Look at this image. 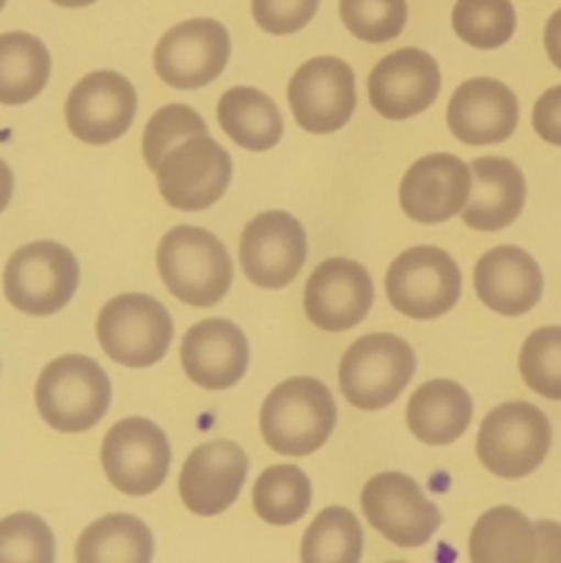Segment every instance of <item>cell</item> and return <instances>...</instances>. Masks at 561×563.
Returning <instances> with one entry per match:
<instances>
[{
  "label": "cell",
  "mask_w": 561,
  "mask_h": 563,
  "mask_svg": "<svg viewBox=\"0 0 561 563\" xmlns=\"http://www.w3.org/2000/svg\"><path fill=\"white\" fill-rule=\"evenodd\" d=\"M157 269L170 295L196 308L223 300L234 278V264L223 242L193 225H176L160 240Z\"/></svg>",
  "instance_id": "6da1fadb"
},
{
  "label": "cell",
  "mask_w": 561,
  "mask_h": 563,
  "mask_svg": "<svg viewBox=\"0 0 561 563\" xmlns=\"http://www.w3.org/2000/svg\"><path fill=\"white\" fill-rule=\"evenodd\" d=\"M336 427V401L319 379L292 377L273 388L262 407V438L286 456L322 449Z\"/></svg>",
  "instance_id": "7a4b0ae2"
},
{
  "label": "cell",
  "mask_w": 561,
  "mask_h": 563,
  "mask_svg": "<svg viewBox=\"0 0 561 563\" xmlns=\"http://www.w3.org/2000/svg\"><path fill=\"white\" fill-rule=\"evenodd\" d=\"M38 416L55 432H88L110 407V379L97 361L64 355L50 363L36 383Z\"/></svg>",
  "instance_id": "3957f363"
},
{
  "label": "cell",
  "mask_w": 561,
  "mask_h": 563,
  "mask_svg": "<svg viewBox=\"0 0 561 563\" xmlns=\"http://www.w3.org/2000/svg\"><path fill=\"white\" fill-rule=\"evenodd\" d=\"M416 372V355L405 339L372 333L344 352L339 366L341 394L358 410H383L399 399Z\"/></svg>",
  "instance_id": "277c9868"
},
{
  "label": "cell",
  "mask_w": 561,
  "mask_h": 563,
  "mask_svg": "<svg viewBox=\"0 0 561 563\" xmlns=\"http://www.w3.org/2000/svg\"><path fill=\"white\" fill-rule=\"evenodd\" d=\"M80 267L69 247L31 242L9 258L3 273L6 300L31 317H50L75 297Z\"/></svg>",
  "instance_id": "5b68a950"
},
{
  "label": "cell",
  "mask_w": 561,
  "mask_h": 563,
  "mask_svg": "<svg viewBox=\"0 0 561 563\" xmlns=\"http://www.w3.org/2000/svg\"><path fill=\"white\" fill-rule=\"evenodd\" d=\"M550 451V421L526 401H509L490 412L476 438V454L493 476L522 478L537 471Z\"/></svg>",
  "instance_id": "8992f818"
},
{
  "label": "cell",
  "mask_w": 561,
  "mask_h": 563,
  "mask_svg": "<svg viewBox=\"0 0 561 563\" xmlns=\"http://www.w3.org/2000/svg\"><path fill=\"white\" fill-rule=\"evenodd\" d=\"M99 346L110 361L130 368H146L163 361L174 335V322L163 302L146 295L113 297L99 311Z\"/></svg>",
  "instance_id": "52a82bcc"
},
{
  "label": "cell",
  "mask_w": 561,
  "mask_h": 563,
  "mask_svg": "<svg viewBox=\"0 0 561 563\" xmlns=\"http://www.w3.org/2000/svg\"><path fill=\"white\" fill-rule=\"evenodd\" d=\"M231 168L229 152L204 132L176 143L154 174L165 203L179 212H201L229 190Z\"/></svg>",
  "instance_id": "ba28073f"
},
{
  "label": "cell",
  "mask_w": 561,
  "mask_h": 563,
  "mask_svg": "<svg viewBox=\"0 0 561 563\" xmlns=\"http://www.w3.org/2000/svg\"><path fill=\"white\" fill-rule=\"evenodd\" d=\"M385 291L391 306L405 317L438 319L460 300V267L440 247H410L391 264Z\"/></svg>",
  "instance_id": "9c48e42d"
},
{
  "label": "cell",
  "mask_w": 561,
  "mask_h": 563,
  "mask_svg": "<svg viewBox=\"0 0 561 563\" xmlns=\"http://www.w3.org/2000/svg\"><path fill=\"white\" fill-rule=\"evenodd\" d=\"M102 467L108 482L130 498L154 493L170 467L165 432L146 418H124L105 434Z\"/></svg>",
  "instance_id": "30bf717a"
},
{
  "label": "cell",
  "mask_w": 561,
  "mask_h": 563,
  "mask_svg": "<svg viewBox=\"0 0 561 563\" xmlns=\"http://www.w3.org/2000/svg\"><path fill=\"white\" fill-rule=\"evenodd\" d=\"M231 55L229 31L220 22L198 16L170 27L154 47V69L170 88L193 91L209 86Z\"/></svg>",
  "instance_id": "8fae6325"
},
{
  "label": "cell",
  "mask_w": 561,
  "mask_h": 563,
  "mask_svg": "<svg viewBox=\"0 0 561 563\" xmlns=\"http://www.w3.org/2000/svg\"><path fill=\"white\" fill-rule=\"evenodd\" d=\"M363 515L374 531L383 533L396 548H418L429 542L440 526V511L421 493L410 476L380 473L363 487Z\"/></svg>",
  "instance_id": "7c38bea8"
},
{
  "label": "cell",
  "mask_w": 561,
  "mask_h": 563,
  "mask_svg": "<svg viewBox=\"0 0 561 563\" xmlns=\"http://www.w3.org/2000/svg\"><path fill=\"white\" fill-rule=\"evenodd\" d=\"M138 93L119 71H94L72 88L66 99V126L77 141L105 146L130 130Z\"/></svg>",
  "instance_id": "4fadbf2b"
},
{
  "label": "cell",
  "mask_w": 561,
  "mask_h": 563,
  "mask_svg": "<svg viewBox=\"0 0 561 563\" xmlns=\"http://www.w3.org/2000/svg\"><path fill=\"white\" fill-rule=\"evenodd\" d=\"M289 104L297 124L314 135L341 130L355 110V75L339 58H311L289 80Z\"/></svg>",
  "instance_id": "5bb4252c"
},
{
  "label": "cell",
  "mask_w": 561,
  "mask_h": 563,
  "mask_svg": "<svg viewBox=\"0 0 561 563\" xmlns=\"http://www.w3.org/2000/svg\"><path fill=\"white\" fill-rule=\"evenodd\" d=\"M242 273L262 289H280L306 264V234L289 212H262L245 225L240 240Z\"/></svg>",
  "instance_id": "9a60e30c"
},
{
  "label": "cell",
  "mask_w": 561,
  "mask_h": 563,
  "mask_svg": "<svg viewBox=\"0 0 561 563\" xmlns=\"http://www.w3.org/2000/svg\"><path fill=\"white\" fill-rule=\"evenodd\" d=\"M438 91V60L416 47L385 55L369 75V102L391 121H405L424 113L435 102Z\"/></svg>",
  "instance_id": "2e32d148"
},
{
  "label": "cell",
  "mask_w": 561,
  "mask_h": 563,
  "mask_svg": "<svg viewBox=\"0 0 561 563\" xmlns=\"http://www.w3.org/2000/svg\"><path fill=\"white\" fill-rule=\"evenodd\" d=\"M372 300V278L361 264L350 258H328L314 269L306 284L308 322L328 333H341L363 322Z\"/></svg>",
  "instance_id": "e0dca14e"
},
{
  "label": "cell",
  "mask_w": 561,
  "mask_h": 563,
  "mask_svg": "<svg viewBox=\"0 0 561 563\" xmlns=\"http://www.w3.org/2000/svg\"><path fill=\"white\" fill-rule=\"evenodd\" d=\"M248 476V456L231 440L204 443L187 456L179 476V495L198 517H215L229 509Z\"/></svg>",
  "instance_id": "ac0fdd59"
},
{
  "label": "cell",
  "mask_w": 561,
  "mask_h": 563,
  "mask_svg": "<svg viewBox=\"0 0 561 563\" xmlns=\"http://www.w3.org/2000/svg\"><path fill=\"white\" fill-rule=\"evenodd\" d=\"M471 165L454 154H429L407 168L399 187V203L418 223H443L468 203Z\"/></svg>",
  "instance_id": "d6986e66"
},
{
  "label": "cell",
  "mask_w": 561,
  "mask_h": 563,
  "mask_svg": "<svg viewBox=\"0 0 561 563\" xmlns=\"http://www.w3.org/2000/svg\"><path fill=\"white\" fill-rule=\"evenodd\" d=\"M446 119H449V130L454 132L457 141L468 143V146H493L515 132L520 108H517V97L509 86L479 77V80H468L457 88Z\"/></svg>",
  "instance_id": "ffe728a7"
},
{
  "label": "cell",
  "mask_w": 561,
  "mask_h": 563,
  "mask_svg": "<svg viewBox=\"0 0 561 563\" xmlns=\"http://www.w3.org/2000/svg\"><path fill=\"white\" fill-rule=\"evenodd\" d=\"M182 366L198 388H231L248 368L245 335L229 319H204L185 333Z\"/></svg>",
  "instance_id": "44dd1931"
},
{
  "label": "cell",
  "mask_w": 561,
  "mask_h": 563,
  "mask_svg": "<svg viewBox=\"0 0 561 563\" xmlns=\"http://www.w3.org/2000/svg\"><path fill=\"white\" fill-rule=\"evenodd\" d=\"M473 286L490 311L522 317L542 300V269L522 247L501 245L479 258Z\"/></svg>",
  "instance_id": "7402d4cb"
},
{
  "label": "cell",
  "mask_w": 561,
  "mask_h": 563,
  "mask_svg": "<svg viewBox=\"0 0 561 563\" xmlns=\"http://www.w3.org/2000/svg\"><path fill=\"white\" fill-rule=\"evenodd\" d=\"M471 179L468 203L460 212L468 229L501 231L520 218L526 203V179L512 159H473Z\"/></svg>",
  "instance_id": "603a6c76"
},
{
  "label": "cell",
  "mask_w": 561,
  "mask_h": 563,
  "mask_svg": "<svg viewBox=\"0 0 561 563\" xmlns=\"http://www.w3.org/2000/svg\"><path fill=\"white\" fill-rule=\"evenodd\" d=\"M471 416V396L451 379H432L421 385L407 405V427L427 445L454 443L468 429Z\"/></svg>",
  "instance_id": "cb8c5ba5"
},
{
  "label": "cell",
  "mask_w": 561,
  "mask_h": 563,
  "mask_svg": "<svg viewBox=\"0 0 561 563\" xmlns=\"http://www.w3.org/2000/svg\"><path fill=\"white\" fill-rule=\"evenodd\" d=\"M218 121L226 135L248 152H267L284 132V121L273 99L251 86L229 88L220 97Z\"/></svg>",
  "instance_id": "d4e9b609"
},
{
  "label": "cell",
  "mask_w": 561,
  "mask_h": 563,
  "mask_svg": "<svg viewBox=\"0 0 561 563\" xmlns=\"http://www.w3.org/2000/svg\"><path fill=\"white\" fill-rule=\"evenodd\" d=\"M473 563H534L537 561V531L522 511L495 506L471 531Z\"/></svg>",
  "instance_id": "484cf974"
},
{
  "label": "cell",
  "mask_w": 561,
  "mask_h": 563,
  "mask_svg": "<svg viewBox=\"0 0 561 563\" xmlns=\"http://www.w3.org/2000/svg\"><path fill=\"white\" fill-rule=\"evenodd\" d=\"M152 555V531L130 515L102 517L88 526L77 542L80 563H148Z\"/></svg>",
  "instance_id": "4316f807"
},
{
  "label": "cell",
  "mask_w": 561,
  "mask_h": 563,
  "mask_svg": "<svg viewBox=\"0 0 561 563\" xmlns=\"http://www.w3.org/2000/svg\"><path fill=\"white\" fill-rule=\"evenodd\" d=\"M50 77V53L36 36H0V104H25L38 97Z\"/></svg>",
  "instance_id": "83f0119b"
},
{
  "label": "cell",
  "mask_w": 561,
  "mask_h": 563,
  "mask_svg": "<svg viewBox=\"0 0 561 563\" xmlns=\"http://www.w3.org/2000/svg\"><path fill=\"white\" fill-rule=\"evenodd\" d=\"M311 506V482L295 465H275L253 487V509L270 526H292Z\"/></svg>",
  "instance_id": "f1b7e54d"
},
{
  "label": "cell",
  "mask_w": 561,
  "mask_h": 563,
  "mask_svg": "<svg viewBox=\"0 0 561 563\" xmlns=\"http://www.w3.org/2000/svg\"><path fill=\"white\" fill-rule=\"evenodd\" d=\"M363 550L361 522L341 506L319 511L302 537L300 559L306 563H358Z\"/></svg>",
  "instance_id": "f546056e"
},
{
  "label": "cell",
  "mask_w": 561,
  "mask_h": 563,
  "mask_svg": "<svg viewBox=\"0 0 561 563\" xmlns=\"http://www.w3.org/2000/svg\"><path fill=\"white\" fill-rule=\"evenodd\" d=\"M457 36L479 49H495L512 38L517 14L512 0H457L451 11Z\"/></svg>",
  "instance_id": "4dcf8cb0"
},
{
  "label": "cell",
  "mask_w": 561,
  "mask_h": 563,
  "mask_svg": "<svg viewBox=\"0 0 561 563\" xmlns=\"http://www.w3.org/2000/svg\"><path fill=\"white\" fill-rule=\"evenodd\" d=\"M522 383L544 399L561 401V328H539L520 350Z\"/></svg>",
  "instance_id": "1f68e13d"
},
{
  "label": "cell",
  "mask_w": 561,
  "mask_h": 563,
  "mask_svg": "<svg viewBox=\"0 0 561 563\" xmlns=\"http://www.w3.org/2000/svg\"><path fill=\"white\" fill-rule=\"evenodd\" d=\"M339 9L346 31L372 44L396 38L407 22L405 0H341Z\"/></svg>",
  "instance_id": "d6a6232c"
},
{
  "label": "cell",
  "mask_w": 561,
  "mask_h": 563,
  "mask_svg": "<svg viewBox=\"0 0 561 563\" xmlns=\"http://www.w3.org/2000/svg\"><path fill=\"white\" fill-rule=\"evenodd\" d=\"M55 542L47 522L36 515H11L0 520V563H53Z\"/></svg>",
  "instance_id": "836d02e7"
},
{
  "label": "cell",
  "mask_w": 561,
  "mask_h": 563,
  "mask_svg": "<svg viewBox=\"0 0 561 563\" xmlns=\"http://www.w3.org/2000/svg\"><path fill=\"white\" fill-rule=\"evenodd\" d=\"M207 124L201 115L187 104H168L160 108L157 113L148 119L146 130H143V159L152 170L160 168L165 154L176 146L179 141L190 135H204Z\"/></svg>",
  "instance_id": "e575fe53"
},
{
  "label": "cell",
  "mask_w": 561,
  "mask_h": 563,
  "mask_svg": "<svg viewBox=\"0 0 561 563\" xmlns=\"http://www.w3.org/2000/svg\"><path fill=\"white\" fill-rule=\"evenodd\" d=\"M253 20L273 36L297 33L317 14L319 0H253Z\"/></svg>",
  "instance_id": "d590c367"
},
{
  "label": "cell",
  "mask_w": 561,
  "mask_h": 563,
  "mask_svg": "<svg viewBox=\"0 0 561 563\" xmlns=\"http://www.w3.org/2000/svg\"><path fill=\"white\" fill-rule=\"evenodd\" d=\"M531 124L544 143L561 146V86L548 88L537 99L531 113Z\"/></svg>",
  "instance_id": "8d00e7d4"
},
{
  "label": "cell",
  "mask_w": 561,
  "mask_h": 563,
  "mask_svg": "<svg viewBox=\"0 0 561 563\" xmlns=\"http://www.w3.org/2000/svg\"><path fill=\"white\" fill-rule=\"evenodd\" d=\"M537 531V561L561 563V526L550 520H539Z\"/></svg>",
  "instance_id": "74e56055"
},
{
  "label": "cell",
  "mask_w": 561,
  "mask_h": 563,
  "mask_svg": "<svg viewBox=\"0 0 561 563\" xmlns=\"http://www.w3.org/2000/svg\"><path fill=\"white\" fill-rule=\"evenodd\" d=\"M544 49H548V58L553 60V66L561 69V9L550 14L548 25H544Z\"/></svg>",
  "instance_id": "f35d334b"
},
{
  "label": "cell",
  "mask_w": 561,
  "mask_h": 563,
  "mask_svg": "<svg viewBox=\"0 0 561 563\" xmlns=\"http://www.w3.org/2000/svg\"><path fill=\"white\" fill-rule=\"evenodd\" d=\"M11 192H14V174H11L9 165L0 159V212L9 207L11 201Z\"/></svg>",
  "instance_id": "ab89813d"
},
{
  "label": "cell",
  "mask_w": 561,
  "mask_h": 563,
  "mask_svg": "<svg viewBox=\"0 0 561 563\" xmlns=\"http://www.w3.org/2000/svg\"><path fill=\"white\" fill-rule=\"evenodd\" d=\"M53 3L64 5V9H82V5H91L97 3V0H53Z\"/></svg>",
  "instance_id": "60d3db41"
},
{
  "label": "cell",
  "mask_w": 561,
  "mask_h": 563,
  "mask_svg": "<svg viewBox=\"0 0 561 563\" xmlns=\"http://www.w3.org/2000/svg\"><path fill=\"white\" fill-rule=\"evenodd\" d=\"M3 5H6V0H0V9H3Z\"/></svg>",
  "instance_id": "b9f144b4"
}]
</instances>
